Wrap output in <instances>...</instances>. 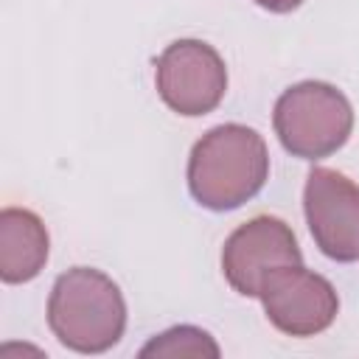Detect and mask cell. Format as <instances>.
Instances as JSON below:
<instances>
[{
  "mask_svg": "<svg viewBox=\"0 0 359 359\" xmlns=\"http://www.w3.org/2000/svg\"><path fill=\"white\" fill-rule=\"evenodd\" d=\"M272 126L292 157L323 160L348 143L353 132V107L339 87L309 79L278 95Z\"/></svg>",
  "mask_w": 359,
  "mask_h": 359,
  "instance_id": "3957f363",
  "label": "cell"
},
{
  "mask_svg": "<svg viewBox=\"0 0 359 359\" xmlns=\"http://www.w3.org/2000/svg\"><path fill=\"white\" fill-rule=\"evenodd\" d=\"M252 3L266 8V11H272V14H289V11L303 6V0H252Z\"/></svg>",
  "mask_w": 359,
  "mask_h": 359,
  "instance_id": "30bf717a",
  "label": "cell"
},
{
  "mask_svg": "<svg viewBox=\"0 0 359 359\" xmlns=\"http://www.w3.org/2000/svg\"><path fill=\"white\" fill-rule=\"evenodd\" d=\"M48 325L76 353H104L126 331V300L118 283L95 266H73L53 280Z\"/></svg>",
  "mask_w": 359,
  "mask_h": 359,
  "instance_id": "7a4b0ae2",
  "label": "cell"
},
{
  "mask_svg": "<svg viewBox=\"0 0 359 359\" xmlns=\"http://www.w3.org/2000/svg\"><path fill=\"white\" fill-rule=\"evenodd\" d=\"M283 264H303L292 227L278 216H255L238 224L222 247V272L233 292L258 297L266 272Z\"/></svg>",
  "mask_w": 359,
  "mask_h": 359,
  "instance_id": "52a82bcc",
  "label": "cell"
},
{
  "mask_svg": "<svg viewBox=\"0 0 359 359\" xmlns=\"http://www.w3.org/2000/svg\"><path fill=\"white\" fill-rule=\"evenodd\" d=\"M140 356H210L219 359L222 348L216 345V339L196 328V325H174L163 334H154L143 348Z\"/></svg>",
  "mask_w": 359,
  "mask_h": 359,
  "instance_id": "9c48e42d",
  "label": "cell"
},
{
  "mask_svg": "<svg viewBox=\"0 0 359 359\" xmlns=\"http://www.w3.org/2000/svg\"><path fill=\"white\" fill-rule=\"evenodd\" d=\"M303 213L317 250L337 261H359V185L342 171L314 165L303 188Z\"/></svg>",
  "mask_w": 359,
  "mask_h": 359,
  "instance_id": "8992f818",
  "label": "cell"
},
{
  "mask_svg": "<svg viewBox=\"0 0 359 359\" xmlns=\"http://www.w3.org/2000/svg\"><path fill=\"white\" fill-rule=\"evenodd\" d=\"M258 300L266 320L286 337L323 334L339 314V294L331 280L303 264H283L266 272Z\"/></svg>",
  "mask_w": 359,
  "mask_h": 359,
  "instance_id": "5b68a950",
  "label": "cell"
},
{
  "mask_svg": "<svg viewBox=\"0 0 359 359\" xmlns=\"http://www.w3.org/2000/svg\"><path fill=\"white\" fill-rule=\"evenodd\" d=\"M269 180V151L264 137L244 123L208 129L188 154V191L196 205L224 213L236 210Z\"/></svg>",
  "mask_w": 359,
  "mask_h": 359,
  "instance_id": "6da1fadb",
  "label": "cell"
},
{
  "mask_svg": "<svg viewBox=\"0 0 359 359\" xmlns=\"http://www.w3.org/2000/svg\"><path fill=\"white\" fill-rule=\"evenodd\" d=\"M50 238L42 219L28 208H3L0 213V278L3 283H28L48 264Z\"/></svg>",
  "mask_w": 359,
  "mask_h": 359,
  "instance_id": "ba28073f",
  "label": "cell"
},
{
  "mask_svg": "<svg viewBox=\"0 0 359 359\" xmlns=\"http://www.w3.org/2000/svg\"><path fill=\"white\" fill-rule=\"evenodd\" d=\"M154 87L168 109L185 118L213 112L227 93V67L202 39H177L154 59Z\"/></svg>",
  "mask_w": 359,
  "mask_h": 359,
  "instance_id": "277c9868",
  "label": "cell"
}]
</instances>
